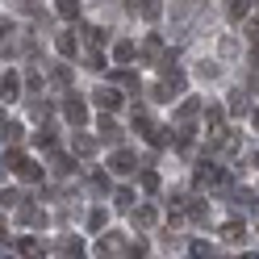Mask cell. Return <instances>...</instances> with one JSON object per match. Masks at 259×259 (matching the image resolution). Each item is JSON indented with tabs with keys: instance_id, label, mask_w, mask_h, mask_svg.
Instances as JSON below:
<instances>
[{
	"instance_id": "cell-4",
	"label": "cell",
	"mask_w": 259,
	"mask_h": 259,
	"mask_svg": "<svg viewBox=\"0 0 259 259\" xmlns=\"http://www.w3.org/2000/svg\"><path fill=\"white\" fill-rule=\"evenodd\" d=\"M125 251V238L121 234H105L101 242H96V259H117Z\"/></svg>"
},
{
	"instance_id": "cell-3",
	"label": "cell",
	"mask_w": 259,
	"mask_h": 259,
	"mask_svg": "<svg viewBox=\"0 0 259 259\" xmlns=\"http://www.w3.org/2000/svg\"><path fill=\"white\" fill-rule=\"evenodd\" d=\"M63 117H67L71 125H84V121H88V105H84V96H67V101H63Z\"/></svg>"
},
{
	"instance_id": "cell-25",
	"label": "cell",
	"mask_w": 259,
	"mask_h": 259,
	"mask_svg": "<svg viewBox=\"0 0 259 259\" xmlns=\"http://www.w3.org/2000/svg\"><path fill=\"white\" fill-rule=\"evenodd\" d=\"M21 205V192L17 188H5V192H0V209H17Z\"/></svg>"
},
{
	"instance_id": "cell-28",
	"label": "cell",
	"mask_w": 259,
	"mask_h": 259,
	"mask_svg": "<svg viewBox=\"0 0 259 259\" xmlns=\"http://www.w3.org/2000/svg\"><path fill=\"white\" fill-rule=\"evenodd\" d=\"M201 113V101H188V105H180V125H188L192 117Z\"/></svg>"
},
{
	"instance_id": "cell-9",
	"label": "cell",
	"mask_w": 259,
	"mask_h": 259,
	"mask_svg": "<svg viewBox=\"0 0 259 259\" xmlns=\"http://www.w3.org/2000/svg\"><path fill=\"white\" fill-rule=\"evenodd\" d=\"M155 222H159V209L155 205H138L134 209V226H138V230H151Z\"/></svg>"
},
{
	"instance_id": "cell-22",
	"label": "cell",
	"mask_w": 259,
	"mask_h": 259,
	"mask_svg": "<svg viewBox=\"0 0 259 259\" xmlns=\"http://www.w3.org/2000/svg\"><path fill=\"white\" fill-rule=\"evenodd\" d=\"M142 55H147L151 63H163V38H151L147 46H142Z\"/></svg>"
},
{
	"instance_id": "cell-38",
	"label": "cell",
	"mask_w": 259,
	"mask_h": 259,
	"mask_svg": "<svg viewBox=\"0 0 259 259\" xmlns=\"http://www.w3.org/2000/svg\"><path fill=\"white\" fill-rule=\"evenodd\" d=\"M25 84H29V88H42V75H38L34 67H29V71H25Z\"/></svg>"
},
{
	"instance_id": "cell-37",
	"label": "cell",
	"mask_w": 259,
	"mask_h": 259,
	"mask_svg": "<svg viewBox=\"0 0 259 259\" xmlns=\"http://www.w3.org/2000/svg\"><path fill=\"white\" fill-rule=\"evenodd\" d=\"M247 38L259 46V17H255V21H247Z\"/></svg>"
},
{
	"instance_id": "cell-2",
	"label": "cell",
	"mask_w": 259,
	"mask_h": 259,
	"mask_svg": "<svg viewBox=\"0 0 259 259\" xmlns=\"http://www.w3.org/2000/svg\"><path fill=\"white\" fill-rule=\"evenodd\" d=\"M109 167L117 171V176H134L138 171V159H134V151H125V147H117L109 155Z\"/></svg>"
},
{
	"instance_id": "cell-18",
	"label": "cell",
	"mask_w": 259,
	"mask_h": 259,
	"mask_svg": "<svg viewBox=\"0 0 259 259\" xmlns=\"http://www.w3.org/2000/svg\"><path fill=\"white\" fill-rule=\"evenodd\" d=\"M134 55H138V51H134V42H125V38H121L117 46H113V59H117L121 67H125V63H134Z\"/></svg>"
},
{
	"instance_id": "cell-24",
	"label": "cell",
	"mask_w": 259,
	"mask_h": 259,
	"mask_svg": "<svg viewBox=\"0 0 259 259\" xmlns=\"http://www.w3.org/2000/svg\"><path fill=\"white\" fill-rule=\"evenodd\" d=\"M55 9H59V17H79V0H55Z\"/></svg>"
},
{
	"instance_id": "cell-42",
	"label": "cell",
	"mask_w": 259,
	"mask_h": 259,
	"mask_svg": "<svg viewBox=\"0 0 259 259\" xmlns=\"http://www.w3.org/2000/svg\"><path fill=\"white\" fill-rule=\"evenodd\" d=\"M251 121H255V130H259V109H251Z\"/></svg>"
},
{
	"instance_id": "cell-32",
	"label": "cell",
	"mask_w": 259,
	"mask_h": 259,
	"mask_svg": "<svg viewBox=\"0 0 259 259\" xmlns=\"http://www.w3.org/2000/svg\"><path fill=\"white\" fill-rule=\"evenodd\" d=\"M218 251L209 247V242H192V259H213Z\"/></svg>"
},
{
	"instance_id": "cell-27",
	"label": "cell",
	"mask_w": 259,
	"mask_h": 259,
	"mask_svg": "<svg viewBox=\"0 0 259 259\" xmlns=\"http://www.w3.org/2000/svg\"><path fill=\"white\" fill-rule=\"evenodd\" d=\"M218 147H222V155H238V151H242V138H238V134H234V138L226 134V138L218 142Z\"/></svg>"
},
{
	"instance_id": "cell-8",
	"label": "cell",
	"mask_w": 259,
	"mask_h": 259,
	"mask_svg": "<svg viewBox=\"0 0 259 259\" xmlns=\"http://www.w3.org/2000/svg\"><path fill=\"white\" fill-rule=\"evenodd\" d=\"M242 238H247V222L230 218V222L222 226V242H230V247H234V242H242Z\"/></svg>"
},
{
	"instance_id": "cell-23",
	"label": "cell",
	"mask_w": 259,
	"mask_h": 259,
	"mask_svg": "<svg viewBox=\"0 0 259 259\" xmlns=\"http://www.w3.org/2000/svg\"><path fill=\"white\" fill-rule=\"evenodd\" d=\"M113 79H117L121 88H130V92H142V84H138V75H134V71H113Z\"/></svg>"
},
{
	"instance_id": "cell-33",
	"label": "cell",
	"mask_w": 259,
	"mask_h": 259,
	"mask_svg": "<svg viewBox=\"0 0 259 259\" xmlns=\"http://www.w3.org/2000/svg\"><path fill=\"white\" fill-rule=\"evenodd\" d=\"M84 34H88V42H92V46H105V42H109V34H105V29H96V25H88Z\"/></svg>"
},
{
	"instance_id": "cell-40",
	"label": "cell",
	"mask_w": 259,
	"mask_h": 259,
	"mask_svg": "<svg viewBox=\"0 0 259 259\" xmlns=\"http://www.w3.org/2000/svg\"><path fill=\"white\" fill-rule=\"evenodd\" d=\"M13 34V21H5V17H0V38H9Z\"/></svg>"
},
{
	"instance_id": "cell-10",
	"label": "cell",
	"mask_w": 259,
	"mask_h": 259,
	"mask_svg": "<svg viewBox=\"0 0 259 259\" xmlns=\"http://www.w3.org/2000/svg\"><path fill=\"white\" fill-rule=\"evenodd\" d=\"M17 96H21V79L17 75H0V101H17Z\"/></svg>"
},
{
	"instance_id": "cell-20",
	"label": "cell",
	"mask_w": 259,
	"mask_h": 259,
	"mask_svg": "<svg viewBox=\"0 0 259 259\" xmlns=\"http://www.w3.org/2000/svg\"><path fill=\"white\" fill-rule=\"evenodd\" d=\"M134 130H138V134H147V138L155 134V121L147 117V109H134Z\"/></svg>"
},
{
	"instance_id": "cell-30",
	"label": "cell",
	"mask_w": 259,
	"mask_h": 259,
	"mask_svg": "<svg viewBox=\"0 0 259 259\" xmlns=\"http://www.w3.org/2000/svg\"><path fill=\"white\" fill-rule=\"evenodd\" d=\"M113 201H117V209H134V192H130V188H117V192H113Z\"/></svg>"
},
{
	"instance_id": "cell-12",
	"label": "cell",
	"mask_w": 259,
	"mask_h": 259,
	"mask_svg": "<svg viewBox=\"0 0 259 259\" xmlns=\"http://www.w3.org/2000/svg\"><path fill=\"white\" fill-rule=\"evenodd\" d=\"M130 13H138V17L155 21V17H159V0H130Z\"/></svg>"
},
{
	"instance_id": "cell-13",
	"label": "cell",
	"mask_w": 259,
	"mask_h": 259,
	"mask_svg": "<svg viewBox=\"0 0 259 259\" xmlns=\"http://www.w3.org/2000/svg\"><path fill=\"white\" fill-rule=\"evenodd\" d=\"M13 171H17V176H21V180H34V184L42 180V167L34 163V159H25V155H21V163H17V167H13Z\"/></svg>"
},
{
	"instance_id": "cell-31",
	"label": "cell",
	"mask_w": 259,
	"mask_h": 259,
	"mask_svg": "<svg viewBox=\"0 0 259 259\" xmlns=\"http://www.w3.org/2000/svg\"><path fill=\"white\" fill-rule=\"evenodd\" d=\"M55 46H59V55H67V59L75 55V38H71V34H59V42H55Z\"/></svg>"
},
{
	"instance_id": "cell-36",
	"label": "cell",
	"mask_w": 259,
	"mask_h": 259,
	"mask_svg": "<svg viewBox=\"0 0 259 259\" xmlns=\"http://www.w3.org/2000/svg\"><path fill=\"white\" fill-rule=\"evenodd\" d=\"M55 84H71V67H55Z\"/></svg>"
},
{
	"instance_id": "cell-15",
	"label": "cell",
	"mask_w": 259,
	"mask_h": 259,
	"mask_svg": "<svg viewBox=\"0 0 259 259\" xmlns=\"http://www.w3.org/2000/svg\"><path fill=\"white\" fill-rule=\"evenodd\" d=\"M251 13V0H226V17L230 21H242Z\"/></svg>"
},
{
	"instance_id": "cell-14",
	"label": "cell",
	"mask_w": 259,
	"mask_h": 259,
	"mask_svg": "<svg viewBox=\"0 0 259 259\" xmlns=\"http://www.w3.org/2000/svg\"><path fill=\"white\" fill-rule=\"evenodd\" d=\"M17 251H21L25 259H38V255H46V242H42V238H21Z\"/></svg>"
},
{
	"instance_id": "cell-43",
	"label": "cell",
	"mask_w": 259,
	"mask_h": 259,
	"mask_svg": "<svg viewBox=\"0 0 259 259\" xmlns=\"http://www.w3.org/2000/svg\"><path fill=\"white\" fill-rule=\"evenodd\" d=\"M238 259H259V255H238Z\"/></svg>"
},
{
	"instance_id": "cell-26",
	"label": "cell",
	"mask_w": 259,
	"mask_h": 259,
	"mask_svg": "<svg viewBox=\"0 0 259 259\" xmlns=\"http://www.w3.org/2000/svg\"><path fill=\"white\" fill-rule=\"evenodd\" d=\"M105 226H109V213L105 209H92L88 213V230H105Z\"/></svg>"
},
{
	"instance_id": "cell-11",
	"label": "cell",
	"mask_w": 259,
	"mask_h": 259,
	"mask_svg": "<svg viewBox=\"0 0 259 259\" xmlns=\"http://www.w3.org/2000/svg\"><path fill=\"white\" fill-rule=\"evenodd\" d=\"M226 113H230V117H247V113H251V101H247V92H234L230 101H226Z\"/></svg>"
},
{
	"instance_id": "cell-21",
	"label": "cell",
	"mask_w": 259,
	"mask_h": 259,
	"mask_svg": "<svg viewBox=\"0 0 259 259\" xmlns=\"http://www.w3.org/2000/svg\"><path fill=\"white\" fill-rule=\"evenodd\" d=\"M101 138H105V142H117V138H121V130H117V121H113L109 113L101 117Z\"/></svg>"
},
{
	"instance_id": "cell-19",
	"label": "cell",
	"mask_w": 259,
	"mask_h": 259,
	"mask_svg": "<svg viewBox=\"0 0 259 259\" xmlns=\"http://www.w3.org/2000/svg\"><path fill=\"white\" fill-rule=\"evenodd\" d=\"M71 151H75V155H92V151H96V138H92V134H75V138H71Z\"/></svg>"
},
{
	"instance_id": "cell-16",
	"label": "cell",
	"mask_w": 259,
	"mask_h": 259,
	"mask_svg": "<svg viewBox=\"0 0 259 259\" xmlns=\"http://www.w3.org/2000/svg\"><path fill=\"white\" fill-rule=\"evenodd\" d=\"M230 209H255V192L234 188V192H230Z\"/></svg>"
},
{
	"instance_id": "cell-39",
	"label": "cell",
	"mask_w": 259,
	"mask_h": 259,
	"mask_svg": "<svg viewBox=\"0 0 259 259\" xmlns=\"http://www.w3.org/2000/svg\"><path fill=\"white\" fill-rule=\"evenodd\" d=\"M247 167H259V147H255V151H247Z\"/></svg>"
},
{
	"instance_id": "cell-5",
	"label": "cell",
	"mask_w": 259,
	"mask_h": 259,
	"mask_svg": "<svg viewBox=\"0 0 259 259\" xmlns=\"http://www.w3.org/2000/svg\"><path fill=\"white\" fill-rule=\"evenodd\" d=\"M197 184H230V171H222L218 163H197Z\"/></svg>"
},
{
	"instance_id": "cell-29",
	"label": "cell",
	"mask_w": 259,
	"mask_h": 259,
	"mask_svg": "<svg viewBox=\"0 0 259 259\" xmlns=\"http://www.w3.org/2000/svg\"><path fill=\"white\" fill-rule=\"evenodd\" d=\"M29 117H34V121H46V117H51V105H42V101H29Z\"/></svg>"
},
{
	"instance_id": "cell-41",
	"label": "cell",
	"mask_w": 259,
	"mask_h": 259,
	"mask_svg": "<svg viewBox=\"0 0 259 259\" xmlns=\"http://www.w3.org/2000/svg\"><path fill=\"white\" fill-rule=\"evenodd\" d=\"M5 238H9V222L0 218V242H5Z\"/></svg>"
},
{
	"instance_id": "cell-35",
	"label": "cell",
	"mask_w": 259,
	"mask_h": 259,
	"mask_svg": "<svg viewBox=\"0 0 259 259\" xmlns=\"http://www.w3.org/2000/svg\"><path fill=\"white\" fill-rule=\"evenodd\" d=\"M125 259H147V247H142V242H134V247H125Z\"/></svg>"
},
{
	"instance_id": "cell-17",
	"label": "cell",
	"mask_w": 259,
	"mask_h": 259,
	"mask_svg": "<svg viewBox=\"0 0 259 259\" xmlns=\"http://www.w3.org/2000/svg\"><path fill=\"white\" fill-rule=\"evenodd\" d=\"M0 138H5V142H9V147H17V142L25 138V130H21L17 121H5V125H0Z\"/></svg>"
},
{
	"instance_id": "cell-7",
	"label": "cell",
	"mask_w": 259,
	"mask_h": 259,
	"mask_svg": "<svg viewBox=\"0 0 259 259\" xmlns=\"http://www.w3.org/2000/svg\"><path fill=\"white\" fill-rule=\"evenodd\" d=\"M17 222L29 226V230H42V226H46V213H42L38 205H17Z\"/></svg>"
},
{
	"instance_id": "cell-6",
	"label": "cell",
	"mask_w": 259,
	"mask_h": 259,
	"mask_svg": "<svg viewBox=\"0 0 259 259\" xmlns=\"http://www.w3.org/2000/svg\"><path fill=\"white\" fill-rule=\"evenodd\" d=\"M92 101H96L101 113H117V109H121V92H117V88H96Z\"/></svg>"
},
{
	"instance_id": "cell-1",
	"label": "cell",
	"mask_w": 259,
	"mask_h": 259,
	"mask_svg": "<svg viewBox=\"0 0 259 259\" xmlns=\"http://www.w3.org/2000/svg\"><path fill=\"white\" fill-rule=\"evenodd\" d=\"M226 134H230V130H226V113H222L218 105H213V109H205V138L218 147V142H222Z\"/></svg>"
},
{
	"instance_id": "cell-34",
	"label": "cell",
	"mask_w": 259,
	"mask_h": 259,
	"mask_svg": "<svg viewBox=\"0 0 259 259\" xmlns=\"http://www.w3.org/2000/svg\"><path fill=\"white\" fill-rule=\"evenodd\" d=\"M142 188L155 192V188H159V176H155V171H142Z\"/></svg>"
}]
</instances>
